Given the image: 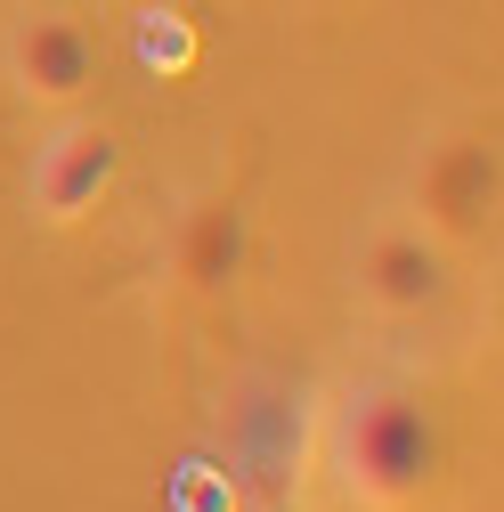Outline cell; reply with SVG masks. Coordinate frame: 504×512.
<instances>
[{
    "label": "cell",
    "mask_w": 504,
    "mask_h": 512,
    "mask_svg": "<svg viewBox=\"0 0 504 512\" xmlns=\"http://www.w3.org/2000/svg\"><path fill=\"white\" fill-rule=\"evenodd\" d=\"M187 57H196V33H187V17H179V9H139V66L179 74Z\"/></svg>",
    "instance_id": "cell-7"
},
{
    "label": "cell",
    "mask_w": 504,
    "mask_h": 512,
    "mask_svg": "<svg viewBox=\"0 0 504 512\" xmlns=\"http://www.w3.org/2000/svg\"><path fill=\"white\" fill-rule=\"evenodd\" d=\"M131 9H179V0H131Z\"/></svg>",
    "instance_id": "cell-8"
},
{
    "label": "cell",
    "mask_w": 504,
    "mask_h": 512,
    "mask_svg": "<svg viewBox=\"0 0 504 512\" xmlns=\"http://www.w3.org/2000/svg\"><path fill=\"white\" fill-rule=\"evenodd\" d=\"M171 277L187 293H228L244 277V204L236 196H204L196 212L179 220V244H171Z\"/></svg>",
    "instance_id": "cell-6"
},
{
    "label": "cell",
    "mask_w": 504,
    "mask_h": 512,
    "mask_svg": "<svg viewBox=\"0 0 504 512\" xmlns=\"http://www.w3.org/2000/svg\"><path fill=\"white\" fill-rule=\"evenodd\" d=\"M334 472L366 504H415L439 480V423L399 382H358L334 423Z\"/></svg>",
    "instance_id": "cell-1"
},
{
    "label": "cell",
    "mask_w": 504,
    "mask_h": 512,
    "mask_svg": "<svg viewBox=\"0 0 504 512\" xmlns=\"http://www.w3.org/2000/svg\"><path fill=\"white\" fill-rule=\"evenodd\" d=\"M407 204H415V228L439 236V244H464L496 220V147L472 139V131H448L431 139L407 171Z\"/></svg>",
    "instance_id": "cell-2"
},
{
    "label": "cell",
    "mask_w": 504,
    "mask_h": 512,
    "mask_svg": "<svg viewBox=\"0 0 504 512\" xmlns=\"http://www.w3.org/2000/svg\"><path fill=\"white\" fill-rule=\"evenodd\" d=\"M9 82H17V98H33V106H74V98H90V82H98V49H90V33H82L74 17L41 9V17H25V25L9 33Z\"/></svg>",
    "instance_id": "cell-5"
},
{
    "label": "cell",
    "mask_w": 504,
    "mask_h": 512,
    "mask_svg": "<svg viewBox=\"0 0 504 512\" xmlns=\"http://www.w3.org/2000/svg\"><path fill=\"white\" fill-rule=\"evenodd\" d=\"M439 293H448V244L423 236L415 220L399 228H374L358 244V301L383 309V317H423Z\"/></svg>",
    "instance_id": "cell-4"
},
{
    "label": "cell",
    "mask_w": 504,
    "mask_h": 512,
    "mask_svg": "<svg viewBox=\"0 0 504 512\" xmlns=\"http://www.w3.org/2000/svg\"><path fill=\"white\" fill-rule=\"evenodd\" d=\"M122 179V139L106 122H66V131H49L41 155H33V179H25V204L33 220L49 228H82Z\"/></svg>",
    "instance_id": "cell-3"
}]
</instances>
